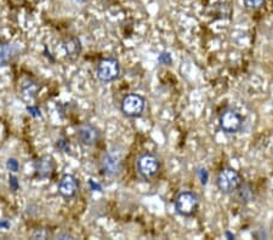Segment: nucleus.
I'll use <instances>...</instances> for the list:
<instances>
[{
  "instance_id": "4",
  "label": "nucleus",
  "mask_w": 273,
  "mask_h": 240,
  "mask_svg": "<svg viewBox=\"0 0 273 240\" xmlns=\"http://www.w3.org/2000/svg\"><path fill=\"white\" fill-rule=\"evenodd\" d=\"M244 119L240 113L233 108H226L219 115V126L225 134L234 135L243 128Z\"/></svg>"
},
{
  "instance_id": "15",
  "label": "nucleus",
  "mask_w": 273,
  "mask_h": 240,
  "mask_svg": "<svg viewBox=\"0 0 273 240\" xmlns=\"http://www.w3.org/2000/svg\"><path fill=\"white\" fill-rule=\"evenodd\" d=\"M244 5L250 10H257L266 4V0H243Z\"/></svg>"
},
{
  "instance_id": "1",
  "label": "nucleus",
  "mask_w": 273,
  "mask_h": 240,
  "mask_svg": "<svg viewBox=\"0 0 273 240\" xmlns=\"http://www.w3.org/2000/svg\"><path fill=\"white\" fill-rule=\"evenodd\" d=\"M162 164L156 154L144 152L136 159V172L144 181H151L159 175Z\"/></svg>"
},
{
  "instance_id": "19",
  "label": "nucleus",
  "mask_w": 273,
  "mask_h": 240,
  "mask_svg": "<svg viewBox=\"0 0 273 240\" xmlns=\"http://www.w3.org/2000/svg\"><path fill=\"white\" fill-rule=\"evenodd\" d=\"M49 236V232H46L45 229H39L33 234V238H39V239H45Z\"/></svg>"
},
{
  "instance_id": "5",
  "label": "nucleus",
  "mask_w": 273,
  "mask_h": 240,
  "mask_svg": "<svg viewBox=\"0 0 273 240\" xmlns=\"http://www.w3.org/2000/svg\"><path fill=\"white\" fill-rule=\"evenodd\" d=\"M146 100L139 94H127L120 102V109L127 118H140L145 112Z\"/></svg>"
},
{
  "instance_id": "20",
  "label": "nucleus",
  "mask_w": 273,
  "mask_h": 240,
  "mask_svg": "<svg viewBox=\"0 0 273 240\" xmlns=\"http://www.w3.org/2000/svg\"><path fill=\"white\" fill-rule=\"evenodd\" d=\"M28 112H30L33 117H40V115H42L40 114V111L37 108V107H28Z\"/></svg>"
},
{
  "instance_id": "2",
  "label": "nucleus",
  "mask_w": 273,
  "mask_h": 240,
  "mask_svg": "<svg viewBox=\"0 0 273 240\" xmlns=\"http://www.w3.org/2000/svg\"><path fill=\"white\" fill-rule=\"evenodd\" d=\"M199 196L191 190H182L175 198L176 212L182 217H193L199 210Z\"/></svg>"
},
{
  "instance_id": "7",
  "label": "nucleus",
  "mask_w": 273,
  "mask_h": 240,
  "mask_svg": "<svg viewBox=\"0 0 273 240\" xmlns=\"http://www.w3.org/2000/svg\"><path fill=\"white\" fill-rule=\"evenodd\" d=\"M77 138L83 146L92 147L100 140V132H98L97 128H95L92 124L84 123L78 126Z\"/></svg>"
},
{
  "instance_id": "12",
  "label": "nucleus",
  "mask_w": 273,
  "mask_h": 240,
  "mask_svg": "<svg viewBox=\"0 0 273 240\" xmlns=\"http://www.w3.org/2000/svg\"><path fill=\"white\" fill-rule=\"evenodd\" d=\"M17 54L16 48L10 43H0V62L7 65L15 59Z\"/></svg>"
},
{
  "instance_id": "6",
  "label": "nucleus",
  "mask_w": 273,
  "mask_h": 240,
  "mask_svg": "<svg viewBox=\"0 0 273 240\" xmlns=\"http://www.w3.org/2000/svg\"><path fill=\"white\" fill-rule=\"evenodd\" d=\"M120 74V65L117 59L107 57L101 60L97 66V78L102 83H111L118 79Z\"/></svg>"
},
{
  "instance_id": "17",
  "label": "nucleus",
  "mask_w": 273,
  "mask_h": 240,
  "mask_svg": "<svg viewBox=\"0 0 273 240\" xmlns=\"http://www.w3.org/2000/svg\"><path fill=\"white\" fill-rule=\"evenodd\" d=\"M9 184H10L11 189H13L14 192H16V190L19 189V180H17V177H15V176L10 175V177H9Z\"/></svg>"
},
{
  "instance_id": "10",
  "label": "nucleus",
  "mask_w": 273,
  "mask_h": 240,
  "mask_svg": "<svg viewBox=\"0 0 273 240\" xmlns=\"http://www.w3.org/2000/svg\"><path fill=\"white\" fill-rule=\"evenodd\" d=\"M55 170V164L51 157L49 155H44V157L39 158L36 161V171L37 176L39 178H49L51 177V175L54 173Z\"/></svg>"
},
{
  "instance_id": "9",
  "label": "nucleus",
  "mask_w": 273,
  "mask_h": 240,
  "mask_svg": "<svg viewBox=\"0 0 273 240\" xmlns=\"http://www.w3.org/2000/svg\"><path fill=\"white\" fill-rule=\"evenodd\" d=\"M101 169L106 176H115L120 172L121 169V159L118 154L108 152L103 155L101 160Z\"/></svg>"
},
{
  "instance_id": "3",
  "label": "nucleus",
  "mask_w": 273,
  "mask_h": 240,
  "mask_svg": "<svg viewBox=\"0 0 273 240\" xmlns=\"http://www.w3.org/2000/svg\"><path fill=\"white\" fill-rule=\"evenodd\" d=\"M243 177L233 167H225L216 177V186L223 194H232L242 186Z\"/></svg>"
},
{
  "instance_id": "21",
  "label": "nucleus",
  "mask_w": 273,
  "mask_h": 240,
  "mask_svg": "<svg viewBox=\"0 0 273 240\" xmlns=\"http://www.w3.org/2000/svg\"><path fill=\"white\" fill-rule=\"evenodd\" d=\"M0 227H9V223H0Z\"/></svg>"
},
{
  "instance_id": "13",
  "label": "nucleus",
  "mask_w": 273,
  "mask_h": 240,
  "mask_svg": "<svg viewBox=\"0 0 273 240\" xmlns=\"http://www.w3.org/2000/svg\"><path fill=\"white\" fill-rule=\"evenodd\" d=\"M236 192H237V199L240 201V203L245 204L252 200V189L249 184L242 183V186L238 188Z\"/></svg>"
},
{
  "instance_id": "16",
  "label": "nucleus",
  "mask_w": 273,
  "mask_h": 240,
  "mask_svg": "<svg viewBox=\"0 0 273 240\" xmlns=\"http://www.w3.org/2000/svg\"><path fill=\"white\" fill-rule=\"evenodd\" d=\"M7 165H8V169L10 170V171H13V172H16L17 170H19V167H20L19 161H17L16 159H14V158L9 159Z\"/></svg>"
},
{
  "instance_id": "18",
  "label": "nucleus",
  "mask_w": 273,
  "mask_h": 240,
  "mask_svg": "<svg viewBox=\"0 0 273 240\" xmlns=\"http://www.w3.org/2000/svg\"><path fill=\"white\" fill-rule=\"evenodd\" d=\"M57 147H59V148L62 150L63 153H68L69 152V144L68 142H67V140L66 141H57Z\"/></svg>"
},
{
  "instance_id": "14",
  "label": "nucleus",
  "mask_w": 273,
  "mask_h": 240,
  "mask_svg": "<svg viewBox=\"0 0 273 240\" xmlns=\"http://www.w3.org/2000/svg\"><path fill=\"white\" fill-rule=\"evenodd\" d=\"M40 90V86L38 85V83L33 82V80H27V82L23 83L22 85V92L25 96L27 97H36L38 91Z\"/></svg>"
},
{
  "instance_id": "11",
  "label": "nucleus",
  "mask_w": 273,
  "mask_h": 240,
  "mask_svg": "<svg viewBox=\"0 0 273 240\" xmlns=\"http://www.w3.org/2000/svg\"><path fill=\"white\" fill-rule=\"evenodd\" d=\"M63 49H65L68 60L74 61L80 56L81 54V43L77 37H68L63 42Z\"/></svg>"
},
{
  "instance_id": "8",
  "label": "nucleus",
  "mask_w": 273,
  "mask_h": 240,
  "mask_svg": "<svg viewBox=\"0 0 273 240\" xmlns=\"http://www.w3.org/2000/svg\"><path fill=\"white\" fill-rule=\"evenodd\" d=\"M79 180L73 175H63L59 183V193L63 198L72 199L79 192Z\"/></svg>"
}]
</instances>
